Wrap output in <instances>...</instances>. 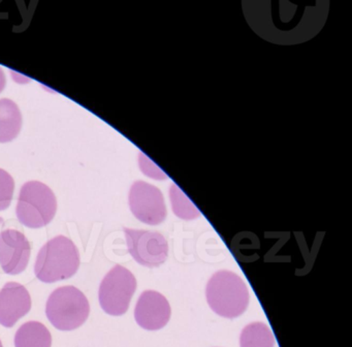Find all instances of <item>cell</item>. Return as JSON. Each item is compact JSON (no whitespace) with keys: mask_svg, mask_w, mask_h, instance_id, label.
I'll return each instance as SVG.
<instances>
[{"mask_svg":"<svg viewBox=\"0 0 352 347\" xmlns=\"http://www.w3.org/2000/svg\"><path fill=\"white\" fill-rule=\"evenodd\" d=\"M50 330L40 322H28L22 324L15 335L16 347H51Z\"/></svg>","mask_w":352,"mask_h":347,"instance_id":"obj_12","label":"cell"},{"mask_svg":"<svg viewBox=\"0 0 352 347\" xmlns=\"http://www.w3.org/2000/svg\"><path fill=\"white\" fill-rule=\"evenodd\" d=\"M135 289L137 280L133 273L117 264L100 283L98 291L100 307L110 315H123L129 310Z\"/></svg>","mask_w":352,"mask_h":347,"instance_id":"obj_5","label":"cell"},{"mask_svg":"<svg viewBox=\"0 0 352 347\" xmlns=\"http://www.w3.org/2000/svg\"><path fill=\"white\" fill-rule=\"evenodd\" d=\"M124 233L127 249L138 264L147 268L164 264L168 255V244L162 233L127 227H124Z\"/></svg>","mask_w":352,"mask_h":347,"instance_id":"obj_6","label":"cell"},{"mask_svg":"<svg viewBox=\"0 0 352 347\" xmlns=\"http://www.w3.org/2000/svg\"><path fill=\"white\" fill-rule=\"evenodd\" d=\"M80 262V252L75 243L65 235H57L41 248L34 274L45 283L65 280L76 275Z\"/></svg>","mask_w":352,"mask_h":347,"instance_id":"obj_1","label":"cell"},{"mask_svg":"<svg viewBox=\"0 0 352 347\" xmlns=\"http://www.w3.org/2000/svg\"><path fill=\"white\" fill-rule=\"evenodd\" d=\"M0 347H3V343H1V340H0Z\"/></svg>","mask_w":352,"mask_h":347,"instance_id":"obj_18","label":"cell"},{"mask_svg":"<svg viewBox=\"0 0 352 347\" xmlns=\"http://www.w3.org/2000/svg\"><path fill=\"white\" fill-rule=\"evenodd\" d=\"M3 227H5V220L0 217V229H3ZM0 233H1V231H0Z\"/></svg>","mask_w":352,"mask_h":347,"instance_id":"obj_17","label":"cell"},{"mask_svg":"<svg viewBox=\"0 0 352 347\" xmlns=\"http://www.w3.org/2000/svg\"><path fill=\"white\" fill-rule=\"evenodd\" d=\"M208 304L218 315L236 318L248 307V287L240 276L230 271H218L210 278L206 289Z\"/></svg>","mask_w":352,"mask_h":347,"instance_id":"obj_2","label":"cell"},{"mask_svg":"<svg viewBox=\"0 0 352 347\" xmlns=\"http://www.w3.org/2000/svg\"><path fill=\"white\" fill-rule=\"evenodd\" d=\"M170 306L166 297L155 291L140 295L135 308V318L141 328L157 330L166 326L170 318Z\"/></svg>","mask_w":352,"mask_h":347,"instance_id":"obj_9","label":"cell"},{"mask_svg":"<svg viewBox=\"0 0 352 347\" xmlns=\"http://www.w3.org/2000/svg\"><path fill=\"white\" fill-rule=\"evenodd\" d=\"M6 82H7V81H6L5 72H3V70L0 67V92L5 88Z\"/></svg>","mask_w":352,"mask_h":347,"instance_id":"obj_16","label":"cell"},{"mask_svg":"<svg viewBox=\"0 0 352 347\" xmlns=\"http://www.w3.org/2000/svg\"><path fill=\"white\" fill-rule=\"evenodd\" d=\"M32 246L23 233L6 229L0 233V266L6 274L18 275L28 268Z\"/></svg>","mask_w":352,"mask_h":347,"instance_id":"obj_8","label":"cell"},{"mask_svg":"<svg viewBox=\"0 0 352 347\" xmlns=\"http://www.w3.org/2000/svg\"><path fill=\"white\" fill-rule=\"evenodd\" d=\"M32 309V297L25 286L8 282L0 291V324L13 328Z\"/></svg>","mask_w":352,"mask_h":347,"instance_id":"obj_10","label":"cell"},{"mask_svg":"<svg viewBox=\"0 0 352 347\" xmlns=\"http://www.w3.org/2000/svg\"><path fill=\"white\" fill-rule=\"evenodd\" d=\"M89 313L87 297L79 288L72 285L55 289L47 301V317L59 330L80 328L87 320Z\"/></svg>","mask_w":352,"mask_h":347,"instance_id":"obj_3","label":"cell"},{"mask_svg":"<svg viewBox=\"0 0 352 347\" xmlns=\"http://www.w3.org/2000/svg\"><path fill=\"white\" fill-rule=\"evenodd\" d=\"M129 207L133 214L146 224L157 225L166 217L164 196L158 188L138 181L129 191Z\"/></svg>","mask_w":352,"mask_h":347,"instance_id":"obj_7","label":"cell"},{"mask_svg":"<svg viewBox=\"0 0 352 347\" xmlns=\"http://www.w3.org/2000/svg\"><path fill=\"white\" fill-rule=\"evenodd\" d=\"M57 200L54 192L40 181H30L20 190L16 214L18 220L30 227L41 229L54 218Z\"/></svg>","mask_w":352,"mask_h":347,"instance_id":"obj_4","label":"cell"},{"mask_svg":"<svg viewBox=\"0 0 352 347\" xmlns=\"http://www.w3.org/2000/svg\"><path fill=\"white\" fill-rule=\"evenodd\" d=\"M241 347H274L275 337L271 328L263 322H253L243 328Z\"/></svg>","mask_w":352,"mask_h":347,"instance_id":"obj_13","label":"cell"},{"mask_svg":"<svg viewBox=\"0 0 352 347\" xmlns=\"http://www.w3.org/2000/svg\"><path fill=\"white\" fill-rule=\"evenodd\" d=\"M15 182L5 169H0V211L9 208L13 200Z\"/></svg>","mask_w":352,"mask_h":347,"instance_id":"obj_15","label":"cell"},{"mask_svg":"<svg viewBox=\"0 0 352 347\" xmlns=\"http://www.w3.org/2000/svg\"><path fill=\"white\" fill-rule=\"evenodd\" d=\"M170 198H172L173 209L177 216L183 219H193L199 216V211L176 186L173 187Z\"/></svg>","mask_w":352,"mask_h":347,"instance_id":"obj_14","label":"cell"},{"mask_svg":"<svg viewBox=\"0 0 352 347\" xmlns=\"http://www.w3.org/2000/svg\"><path fill=\"white\" fill-rule=\"evenodd\" d=\"M21 126L19 107L12 99H0V143L11 142L17 138Z\"/></svg>","mask_w":352,"mask_h":347,"instance_id":"obj_11","label":"cell"}]
</instances>
